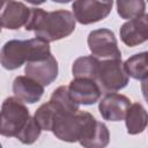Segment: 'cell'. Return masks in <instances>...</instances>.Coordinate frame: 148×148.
I'll return each instance as SVG.
<instances>
[{
	"label": "cell",
	"mask_w": 148,
	"mask_h": 148,
	"mask_svg": "<svg viewBox=\"0 0 148 148\" xmlns=\"http://www.w3.org/2000/svg\"><path fill=\"white\" fill-rule=\"evenodd\" d=\"M119 34L123 43L130 47H134L148 40V14L125 22Z\"/></svg>",
	"instance_id": "cell-11"
},
{
	"label": "cell",
	"mask_w": 148,
	"mask_h": 148,
	"mask_svg": "<svg viewBox=\"0 0 148 148\" xmlns=\"http://www.w3.org/2000/svg\"><path fill=\"white\" fill-rule=\"evenodd\" d=\"M97 120L87 111H77L74 114L58 112L53 123L52 133L61 141L76 142L84 139Z\"/></svg>",
	"instance_id": "cell-3"
},
{
	"label": "cell",
	"mask_w": 148,
	"mask_h": 148,
	"mask_svg": "<svg viewBox=\"0 0 148 148\" xmlns=\"http://www.w3.org/2000/svg\"><path fill=\"white\" fill-rule=\"evenodd\" d=\"M101 60L94 56H84L77 58L72 66V73L75 79L97 80Z\"/></svg>",
	"instance_id": "cell-15"
},
{
	"label": "cell",
	"mask_w": 148,
	"mask_h": 148,
	"mask_svg": "<svg viewBox=\"0 0 148 148\" xmlns=\"http://www.w3.org/2000/svg\"><path fill=\"white\" fill-rule=\"evenodd\" d=\"M52 56L50 44L38 37L27 40L12 39L1 49V65L8 71L20 68L23 64L38 61Z\"/></svg>",
	"instance_id": "cell-2"
},
{
	"label": "cell",
	"mask_w": 148,
	"mask_h": 148,
	"mask_svg": "<svg viewBox=\"0 0 148 148\" xmlns=\"http://www.w3.org/2000/svg\"><path fill=\"white\" fill-rule=\"evenodd\" d=\"M117 13L124 20H133L145 14L146 2L142 0H119L116 2Z\"/></svg>",
	"instance_id": "cell-20"
},
{
	"label": "cell",
	"mask_w": 148,
	"mask_h": 148,
	"mask_svg": "<svg viewBox=\"0 0 148 148\" xmlns=\"http://www.w3.org/2000/svg\"><path fill=\"white\" fill-rule=\"evenodd\" d=\"M30 113L22 101L16 97H8L1 106L0 133L3 136H17L30 119Z\"/></svg>",
	"instance_id": "cell-4"
},
{
	"label": "cell",
	"mask_w": 148,
	"mask_h": 148,
	"mask_svg": "<svg viewBox=\"0 0 148 148\" xmlns=\"http://www.w3.org/2000/svg\"><path fill=\"white\" fill-rule=\"evenodd\" d=\"M87 42L91 54L97 59H121V52L118 47L117 38L111 30H92L88 35Z\"/></svg>",
	"instance_id": "cell-6"
},
{
	"label": "cell",
	"mask_w": 148,
	"mask_h": 148,
	"mask_svg": "<svg viewBox=\"0 0 148 148\" xmlns=\"http://www.w3.org/2000/svg\"><path fill=\"white\" fill-rule=\"evenodd\" d=\"M50 101L54 103L58 110L65 114H74L79 111V104L75 103L68 91V87L60 86L51 95Z\"/></svg>",
	"instance_id": "cell-18"
},
{
	"label": "cell",
	"mask_w": 148,
	"mask_h": 148,
	"mask_svg": "<svg viewBox=\"0 0 148 148\" xmlns=\"http://www.w3.org/2000/svg\"><path fill=\"white\" fill-rule=\"evenodd\" d=\"M131 105H132L131 101L125 95L117 92H109L99 101L98 110L101 116L105 120L120 121L125 119Z\"/></svg>",
	"instance_id": "cell-8"
},
{
	"label": "cell",
	"mask_w": 148,
	"mask_h": 148,
	"mask_svg": "<svg viewBox=\"0 0 148 148\" xmlns=\"http://www.w3.org/2000/svg\"><path fill=\"white\" fill-rule=\"evenodd\" d=\"M60 112L52 101L42 104L35 112V120L42 128V131H52L53 123L57 113Z\"/></svg>",
	"instance_id": "cell-19"
},
{
	"label": "cell",
	"mask_w": 148,
	"mask_h": 148,
	"mask_svg": "<svg viewBox=\"0 0 148 148\" xmlns=\"http://www.w3.org/2000/svg\"><path fill=\"white\" fill-rule=\"evenodd\" d=\"M128 76L143 81L148 77V52L136 53L124 62Z\"/></svg>",
	"instance_id": "cell-17"
},
{
	"label": "cell",
	"mask_w": 148,
	"mask_h": 148,
	"mask_svg": "<svg viewBox=\"0 0 148 148\" xmlns=\"http://www.w3.org/2000/svg\"><path fill=\"white\" fill-rule=\"evenodd\" d=\"M31 8H28L23 2L18 1H6L2 6L0 16L1 27L5 29L16 30L29 21Z\"/></svg>",
	"instance_id": "cell-12"
},
{
	"label": "cell",
	"mask_w": 148,
	"mask_h": 148,
	"mask_svg": "<svg viewBox=\"0 0 148 148\" xmlns=\"http://www.w3.org/2000/svg\"><path fill=\"white\" fill-rule=\"evenodd\" d=\"M125 124L128 134L142 133L148 125V112L140 103H132L125 117Z\"/></svg>",
	"instance_id": "cell-14"
},
{
	"label": "cell",
	"mask_w": 148,
	"mask_h": 148,
	"mask_svg": "<svg viewBox=\"0 0 148 148\" xmlns=\"http://www.w3.org/2000/svg\"><path fill=\"white\" fill-rule=\"evenodd\" d=\"M68 91L72 99L77 104L92 105L101 98L102 90L98 83L89 79H74L69 82Z\"/></svg>",
	"instance_id": "cell-9"
},
{
	"label": "cell",
	"mask_w": 148,
	"mask_h": 148,
	"mask_svg": "<svg viewBox=\"0 0 148 148\" xmlns=\"http://www.w3.org/2000/svg\"><path fill=\"white\" fill-rule=\"evenodd\" d=\"M24 73L27 76L37 81L42 86L51 84L58 76V62L53 56L46 59L25 64Z\"/></svg>",
	"instance_id": "cell-10"
},
{
	"label": "cell",
	"mask_w": 148,
	"mask_h": 148,
	"mask_svg": "<svg viewBox=\"0 0 148 148\" xmlns=\"http://www.w3.org/2000/svg\"><path fill=\"white\" fill-rule=\"evenodd\" d=\"M25 30L34 31L36 37L47 43L69 36L75 30L74 15L65 9L45 12L42 8H31Z\"/></svg>",
	"instance_id": "cell-1"
},
{
	"label": "cell",
	"mask_w": 148,
	"mask_h": 148,
	"mask_svg": "<svg viewBox=\"0 0 148 148\" xmlns=\"http://www.w3.org/2000/svg\"><path fill=\"white\" fill-rule=\"evenodd\" d=\"M42 128L39 127V125L37 124V121L35 120V118H30L28 124L25 125V127L18 133V135L16 136V139L18 141H21L23 145H32L40 135Z\"/></svg>",
	"instance_id": "cell-21"
},
{
	"label": "cell",
	"mask_w": 148,
	"mask_h": 148,
	"mask_svg": "<svg viewBox=\"0 0 148 148\" xmlns=\"http://www.w3.org/2000/svg\"><path fill=\"white\" fill-rule=\"evenodd\" d=\"M112 1L79 0L73 2L72 9L75 20L81 24H91L105 18L112 8Z\"/></svg>",
	"instance_id": "cell-7"
},
{
	"label": "cell",
	"mask_w": 148,
	"mask_h": 148,
	"mask_svg": "<svg viewBox=\"0 0 148 148\" xmlns=\"http://www.w3.org/2000/svg\"><path fill=\"white\" fill-rule=\"evenodd\" d=\"M110 142V132L105 124L96 121L89 134L80 141L83 148H105Z\"/></svg>",
	"instance_id": "cell-16"
},
{
	"label": "cell",
	"mask_w": 148,
	"mask_h": 148,
	"mask_svg": "<svg viewBox=\"0 0 148 148\" xmlns=\"http://www.w3.org/2000/svg\"><path fill=\"white\" fill-rule=\"evenodd\" d=\"M128 79L130 76L121 62V59L101 60L96 80L101 90L106 92L118 91L127 86Z\"/></svg>",
	"instance_id": "cell-5"
},
{
	"label": "cell",
	"mask_w": 148,
	"mask_h": 148,
	"mask_svg": "<svg viewBox=\"0 0 148 148\" xmlns=\"http://www.w3.org/2000/svg\"><path fill=\"white\" fill-rule=\"evenodd\" d=\"M141 90H142V95H143L145 99L148 102V77L142 81V83H141Z\"/></svg>",
	"instance_id": "cell-22"
},
{
	"label": "cell",
	"mask_w": 148,
	"mask_h": 148,
	"mask_svg": "<svg viewBox=\"0 0 148 148\" xmlns=\"http://www.w3.org/2000/svg\"><path fill=\"white\" fill-rule=\"evenodd\" d=\"M13 92L16 98L23 103L34 104L40 99L44 94V86L29 76H16L13 82Z\"/></svg>",
	"instance_id": "cell-13"
}]
</instances>
